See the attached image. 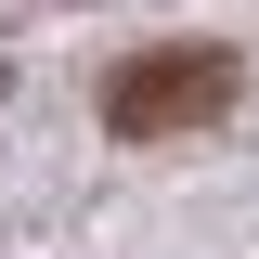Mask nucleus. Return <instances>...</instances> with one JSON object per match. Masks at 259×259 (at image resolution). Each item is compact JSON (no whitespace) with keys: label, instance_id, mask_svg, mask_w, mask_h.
<instances>
[{"label":"nucleus","instance_id":"nucleus-1","mask_svg":"<svg viewBox=\"0 0 259 259\" xmlns=\"http://www.w3.org/2000/svg\"><path fill=\"white\" fill-rule=\"evenodd\" d=\"M233 91H246V65L221 39H156V52H130L104 78V130L117 143H168V130H221Z\"/></svg>","mask_w":259,"mask_h":259}]
</instances>
